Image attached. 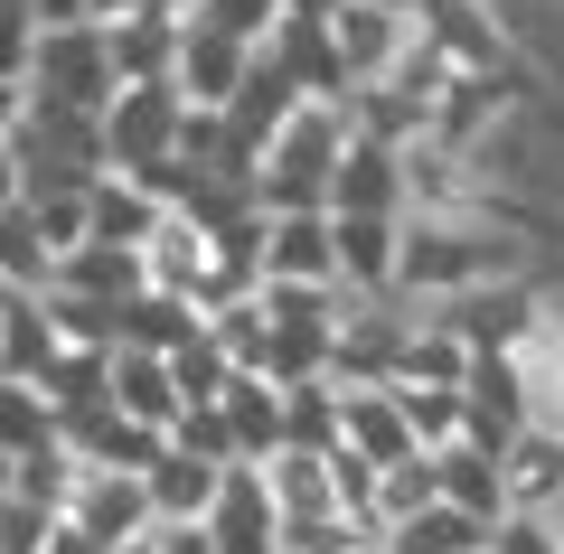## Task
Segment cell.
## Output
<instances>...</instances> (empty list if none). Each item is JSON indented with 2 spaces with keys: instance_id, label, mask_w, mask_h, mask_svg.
Wrapping results in <instances>:
<instances>
[{
  "instance_id": "cell-1",
  "label": "cell",
  "mask_w": 564,
  "mask_h": 554,
  "mask_svg": "<svg viewBox=\"0 0 564 554\" xmlns=\"http://www.w3.org/2000/svg\"><path fill=\"white\" fill-rule=\"evenodd\" d=\"M489 282H527V254L508 236V207H462V217H404L395 226V301L443 311Z\"/></svg>"
},
{
  "instance_id": "cell-2",
  "label": "cell",
  "mask_w": 564,
  "mask_h": 554,
  "mask_svg": "<svg viewBox=\"0 0 564 554\" xmlns=\"http://www.w3.org/2000/svg\"><path fill=\"white\" fill-rule=\"evenodd\" d=\"M348 141H358L348 104H292L282 132L254 151V207L263 217H329V178H339Z\"/></svg>"
},
{
  "instance_id": "cell-3",
  "label": "cell",
  "mask_w": 564,
  "mask_h": 554,
  "mask_svg": "<svg viewBox=\"0 0 564 554\" xmlns=\"http://www.w3.org/2000/svg\"><path fill=\"white\" fill-rule=\"evenodd\" d=\"M20 85H29L39 113H104V104L122 95V85H113V57H104V29H39V39H29Z\"/></svg>"
},
{
  "instance_id": "cell-4",
  "label": "cell",
  "mask_w": 564,
  "mask_h": 554,
  "mask_svg": "<svg viewBox=\"0 0 564 554\" xmlns=\"http://www.w3.org/2000/svg\"><path fill=\"white\" fill-rule=\"evenodd\" d=\"M180 122H188V104L170 85H122L104 104V178H141L161 160H180Z\"/></svg>"
},
{
  "instance_id": "cell-5",
  "label": "cell",
  "mask_w": 564,
  "mask_h": 554,
  "mask_svg": "<svg viewBox=\"0 0 564 554\" xmlns=\"http://www.w3.org/2000/svg\"><path fill=\"white\" fill-rule=\"evenodd\" d=\"M433 329H452L470 357H518L536 338V273L527 282H489V292H462L433 311Z\"/></svg>"
},
{
  "instance_id": "cell-6",
  "label": "cell",
  "mask_w": 564,
  "mask_h": 554,
  "mask_svg": "<svg viewBox=\"0 0 564 554\" xmlns=\"http://www.w3.org/2000/svg\"><path fill=\"white\" fill-rule=\"evenodd\" d=\"M254 470H263V489H273V517H282V535H321V526H348L329 452H302V442H282V452H273V460H254Z\"/></svg>"
},
{
  "instance_id": "cell-7",
  "label": "cell",
  "mask_w": 564,
  "mask_h": 554,
  "mask_svg": "<svg viewBox=\"0 0 564 554\" xmlns=\"http://www.w3.org/2000/svg\"><path fill=\"white\" fill-rule=\"evenodd\" d=\"M254 292H339L329 217H263V236H254Z\"/></svg>"
},
{
  "instance_id": "cell-8",
  "label": "cell",
  "mask_w": 564,
  "mask_h": 554,
  "mask_svg": "<svg viewBox=\"0 0 564 554\" xmlns=\"http://www.w3.org/2000/svg\"><path fill=\"white\" fill-rule=\"evenodd\" d=\"M198 535H207V554H282V517H273V489H263L254 460H236V470L217 479Z\"/></svg>"
},
{
  "instance_id": "cell-9",
  "label": "cell",
  "mask_w": 564,
  "mask_h": 554,
  "mask_svg": "<svg viewBox=\"0 0 564 554\" xmlns=\"http://www.w3.org/2000/svg\"><path fill=\"white\" fill-rule=\"evenodd\" d=\"M245 66H254V47L217 39V29H198V20H180V47H170V95H180L188 113H226L236 85H245Z\"/></svg>"
},
{
  "instance_id": "cell-10",
  "label": "cell",
  "mask_w": 564,
  "mask_h": 554,
  "mask_svg": "<svg viewBox=\"0 0 564 554\" xmlns=\"http://www.w3.org/2000/svg\"><path fill=\"white\" fill-rule=\"evenodd\" d=\"M329 395H339V433H329V452L367 460V470H395V460H414V433H404L395 385H329Z\"/></svg>"
},
{
  "instance_id": "cell-11",
  "label": "cell",
  "mask_w": 564,
  "mask_h": 554,
  "mask_svg": "<svg viewBox=\"0 0 564 554\" xmlns=\"http://www.w3.org/2000/svg\"><path fill=\"white\" fill-rule=\"evenodd\" d=\"M66 526L85 545H132L151 535V498H141V470H76V498H66Z\"/></svg>"
},
{
  "instance_id": "cell-12",
  "label": "cell",
  "mask_w": 564,
  "mask_h": 554,
  "mask_svg": "<svg viewBox=\"0 0 564 554\" xmlns=\"http://www.w3.org/2000/svg\"><path fill=\"white\" fill-rule=\"evenodd\" d=\"M395 226L404 217H329L339 301H395Z\"/></svg>"
},
{
  "instance_id": "cell-13",
  "label": "cell",
  "mask_w": 564,
  "mask_h": 554,
  "mask_svg": "<svg viewBox=\"0 0 564 554\" xmlns=\"http://www.w3.org/2000/svg\"><path fill=\"white\" fill-rule=\"evenodd\" d=\"M104 404H113L122 423H141V433H161V442H170V423L188 414L180 385H170V357H141V348L104 357Z\"/></svg>"
},
{
  "instance_id": "cell-14",
  "label": "cell",
  "mask_w": 564,
  "mask_h": 554,
  "mask_svg": "<svg viewBox=\"0 0 564 554\" xmlns=\"http://www.w3.org/2000/svg\"><path fill=\"white\" fill-rule=\"evenodd\" d=\"M414 39V29L404 20H386L377 0H339V10H329V47H339V76H348V95H367V85L386 76V66H395V47Z\"/></svg>"
},
{
  "instance_id": "cell-15",
  "label": "cell",
  "mask_w": 564,
  "mask_h": 554,
  "mask_svg": "<svg viewBox=\"0 0 564 554\" xmlns=\"http://www.w3.org/2000/svg\"><path fill=\"white\" fill-rule=\"evenodd\" d=\"M329 217H404V170L386 141H367V132L348 141L339 178H329Z\"/></svg>"
},
{
  "instance_id": "cell-16",
  "label": "cell",
  "mask_w": 564,
  "mask_h": 554,
  "mask_svg": "<svg viewBox=\"0 0 564 554\" xmlns=\"http://www.w3.org/2000/svg\"><path fill=\"white\" fill-rule=\"evenodd\" d=\"M433 498L462 508L470 526H499L508 517V470L489 452H470V442H443V452H433Z\"/></svg>"
},
{
  "instance_id": "cell-17",
  "label": "cell",
  "mask_w": 564,
  "mask_h": 554,
  "mask_svg": "<svg viewBox=\"0 0 564 554\" xmlns=\"http://www.w3.org/2000/svg\"><path fill=\"white\" fill-rule=\"evenodd\" d=\"M47 292H76V301H104V311H122V301L151 292V282H141V254H122V245H76V254L47 263Z\"/></svg>"
},
{
  "instance_id": "cell-18",
  "label": "cell",
  "mask_w": 564,
  "mask_h": 554,
  "mask_svg": "<svg viewBox=\"0 0 564 554\" xmlns=\"http://www.w3.org/2000/svg\"><path fill=\"white\" fill-rule=\"evenodd\" d=\"M217 479H226V470H207V460H188V452H170V442H161V460L141 470L151 526H198V517H207V498H217Z\"/></svg>"
},
{
  "instance_id": "cell-19",
  "label": "cell",
  "mask_w": 564,
  "mask_h": 554,
  "mask_svg": "<svg viewBox=\"0 0 564 554\" xmlns=\"http://www.w3.org/2000/svg\"><path fill=\"white\" fill-rule=\"evenodd\" d=\"M57 329H47L39 292H0V377H20V385H47V367H57Z\"/></svg>"
},
{
  "instance_id": "cell-20",
  "label": "cell",
  "mask_w": 564,
  "mask_h": 554,
  "mask_svg": "<svg viewBox=\"0 0 564 554\" xmlns=\"http://www.w3.org/2000/svg\"><path fill=\"white\" fill-rule=\"evenodd\" d=\"M217 414H226V433H236V460H273V452H282V385L226 377Z\"/></svg>"
},
{
  "instance_id": "cell-21",
  "label": "cell",
  "mask_w": 564,
  "mask_h": 554,
  "mask_svg": "<svg viewBox=\"0 0 564 554\" xmlns=\"http://www.w3.org/2000/svg\"><path fill=\"white\" fill-rule=\"evenodd\" d=\"M161 217H170V207H151L132 178H95V198H85V226H95V236H85V245H122V254H141V245L161 236Z\"/></svg>"
},
{
  "instance_id": "cell-22",
  "label": "cell",
  "mask_w": 564,
  "mask_h": 554,
  "mask_svg": "<svg viewBox=\"0 0 564 554\" xmlns=\"http://www.w3.org/2000/svg\"><path fill=\"white\" fill-rule=\"evenodd\" d=\"M499 470H508V508L545 517V508H555V489H564V433H518Z\"/></svg>"
},
{
  "instance_id": "cell-23",
  "label": "cell",
  "mask_w": 564,
  "mask_h": 554,
  "mask_svg": "<svg viewBox=\"0 0 564 554\" xmlns=\"http://www.w3.org/2000/svg\"><path fill=\"white\" fill-rule=\"evenodd\" d=\"M198 329L207 319L188 311V301H170V292H132L122 301V348H141V357H180Z\"/></svg>"
},
{
  "instance_id": "cell-24",
  "label": "cell",
  "mask_w": 564,
  "mask_h": 554,
  "mask_svg": "<svg viewBox=\"0 0 564 554\" xmlns=\"http://www.w3.org/2000/svg\"><path fill=\"white\" fill-rule=\"evenodd\" d=\"M377 554H489V526H470L462 508H443V498H433L423 517L386 526V545H377Z\"/></svg>"
},
{
  "instance_id": "cell-25",
  "label": "cell",
  "mask_w": 564,
  "mask_h": 554,
  "mask_svg": "<svg viewBox=\"0 0 564 554\" xmlns=\"http://www.w3.org/2000/svg\"><path fill=\"white\" fill-rule=\"evenodd\" d=\"M47 442H57V414H47V395H39V385H20V377H0V452L29 460V452H47Z\"/></svg>"
},
{
  "instance_id": "cell-26",
  "label": "cell",
  "mask_w": 564,
  "mask_h": 554,
  "mask_svg": "<svg viewBox=\"0 0 564 554\" xmlns=\"http://www.w3.org/2000/svg\"><path fill=\"white\" fill-rule=\"evenodd\" d=\"M188 20L217 29V39H236V47H263L282 29V0H188Z\"/></svg>"
},
{
  "instance_id": "cell-27",
  "label": "cell",
  "mask_w": 564,
  "mask_h": 554,
  "mask_svg": "<svg viewBox=\"0 0 564 554\" xmlns=\"http://www.w3.org/2000/svg\"><path fill=\"white\" fill-rule=\"evenodd\" d=\"M226 377H236V367H226V348H217V338H188V348L180 357H170V385H180V404H217L226 395Z\"/></svg>"
},
{
  "instance_id": "cell-28",
  "label": "cell",
  "mask_w": 564,
  "mask_h": 554,
  "mask_svg": "<svg viewBox=\"0 0 564 554\" xmlns=\"http://www.w3.org/2000/svg\"><path fill=\"white\" fill-rule=\"evenodd\" d=\"M170 452L207 460V470H236V433H226V414H217V404H188V414L170 423Z\"/></svg>"
},
{
  "instance_id": "cell-29",
  "label": "cell",
  "mask_w": 564,
  "mask_h": 554,
  "mask_svg": "<svg viewBox=\"0 0 564 554\" xmlns=\"http://www.w3.org/2000/svg\"><path fill=\"white\" fill-rule=\"evenodd\" d=\"M489 554H564V535L545 526V517H518V508H508L499 526H489Z\"/></svg>"
},
{
  "instance_id": "cell-30",
  "label": "cell",
  "mask_w": 564,
  "mask_h": 554,
  "mask_svg": "<svg viewBox=\"0 0 564 554\" xmlns=\"http://www.w3.org/2000/svg\"><path fill=\"white\" fill-rule=\"evenodd\" d=\"M170 0H85V20L95 29H122V20H161Z\"/></svg>"
},
{
  "instance_id": "cell-31",
  "label": "cell",
  "mask_w": 564,
  "mask_h": 554,
  "mask_svg": "<svg viewBox=\"0 0 564 554\" xmlns=\"http://www.w3.org/2000/svg\"><path fill=\"white\" fill-rule=\"evenodd\" d=\"M20 122H29V85L0 76V141H20Z\"/></svg>"
},
{
  "instance_id": "cell-32",
  "label": "cell",
  "mask_w": 564,
  "mask_h": 554,
  "mask_svg": "<svg viewBox=\"0 0 564 554\" xmlns=\"http://www.w3.org/2000/svg\"><path fill=\"white\" fill-rule=\"evenodd\" d=\"M20 188H29V170H20V141H0V217L20 207Z\"/></svg>"
},
{
  "instance_id": "cell-33",
  "label": "cell",
  "mask_w": 564,
  "mask_h": 554,
  "mask_svg": "<svg viewBox=\"0 0 564 554\" xmlns=\"http://www.w3.org/2000/svg\"><path fill=\"white\" fill-rule=\"evenodd\" d=\"M151 545H161V554H207V535L198 526H151Z\"/></svg>"
},
{
  "instance_id": "cell-34",
  "label": "cell",
  "mask_w": 564,
  "mask_h": 554,
  "mask_svg": "<svg viewBox=\"0 0 564 554\" xmlns=\"http://www.w3.org/2000/svg\"><path fill=\"white\" fill-rule=\"evenodd\" d=\"M339 0H282V20H329Z\"/></svg>"
},
{
  "instance_id": "cell-35",
  "label": "cell",
  "mask_w": 564,
  "mask_h": 554,
  "mask_svg": "<svg viewBox=\"0 0 564 554\" xmlns=\"http://www.w3.org/2000/svg\"><path fill=\"white\" fill-rule=\"evenodd\" d=\"M377 10H386V20H404V29H414L423 10H433V0H377Z\"/></svg>"
},
{
  "instance_id": "cell-36",
  "label": "cell",
  "mask_w": 564,
  "mask_h": 554,
  "mask_svg": "<svg viewBox=\"0 0 564 554\" xmlns=\"http://www.w3.org/2000/svg\"><path fill=\"white\" fill-rule=\"evenodd\" d=\"M104 554H161V545H151V535H132V545H104Z\"/></svg>"
},
{
  "instance_id": "cell-37",
  "label": "cell",
  "mask_w": 564,
  "mask_h": 554,
  "mask_svg": "<svg viewBox=\"0 0 564 554\" xmlns=\"http://www.w3.org/2000/svg\"><path fill=\"white\" fill-rule=\"evenodd\" d=\"M545 526H555V535H564V489H555V508H545Z\"/></svg>"
},
{
  "instance_id": "cell-38",
  "label": "cell",
  "mask_w": 564,
  "mask_h": 554,
  "mask_svg": "<svg viewBox=\"0 0 564 554\" xmlns=\"http://www.w3.org/2000/svg\"><path fill=\"white\" fill-rule=\"evenodd\" d=\"M0 498H10V452H0Z\"/></svg>"
},
{
  "instance_id": "cell-39",
  "label": "cell",
  "mask_w": 564,
  "mask_h": 554,
  "mask_svg": "<svg viewBox=\"0 0 564 554\" xmlns=\"http://www.w3.org/2000/svg\"><path fill=\"white\" fill-rule=\"evenodd\" d=\"M170 10H180V20H188V0H170Z\"/></svg>"
}]
</instances>
